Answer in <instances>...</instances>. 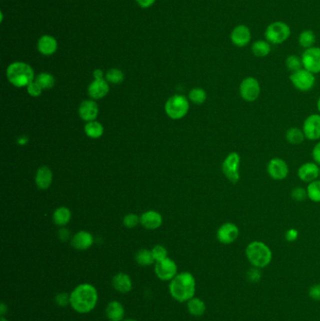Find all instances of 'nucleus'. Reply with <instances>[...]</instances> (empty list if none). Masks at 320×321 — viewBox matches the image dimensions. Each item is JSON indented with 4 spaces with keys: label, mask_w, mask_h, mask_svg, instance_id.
I'll return each instance as SVG.
<instances>
[{
    "label": "nucleus",
    "mask_w": 320,
    "mask_h": 321,
    "mask_svg": "<svg viewBox=\"0 0 320 321\" xmlns=\"http://www.w3.org/2000/svg\"><path fill=\"white\" fill-rule=\"evenodd\" d=\"M72 308L79 314L90 313L98 304V290L92 284H78L70 294Z\"/></svg>",
    "instance_id": "obj_1"
},
{
    "label": "nucleus",
    "mask_w": 320,
    "mask_h": 321,
    "mask_svg": "<svg viewBox=\"0 0 320 321\" xmlns=\"http://www.w3.org/2000/svg\"><path fill=\"white\" fill-rule=\"evenodd\" d=\"M196 290V282L194 276L183 272L178 274L173 280L170 281L169 293L171 297L178 302H187L194 297Z\"/></svg>",
    "instance_id": "obj_2"
},
{
    "label": "nucleus",
    "mask_w": 320,
    "mask_h": 321,
    "mask_svg": "<svg viewBox=\"0 0 320 321\" xmlns=\"http://www.w3.org/2000/svg\"><path fill=\"white\" fill-rule=\"evenodd\" d=\"M245 254L247 260L254 268L267 267L272 260V252L266 244L254 240L247 245Z\"/></svg>",
    "instance_id": "obj_3"
},
{
    "label": "nucleus",
    "mask_w": 320,
    "mask_h": 321,
    "mask_svg": "<svg viewBox=\"0 0 320 321\" xmlns=\"http://www.w3.org/2000/svg\"><path fill=\"white\" fill-rule=\"evenodd\" d=\"M7 77L16 88L28 86L34 81V70L24 62H14L8 66Z\"/></svg>",
    "instance_id": "obj_4"
},
{
    "label": "nucleus",
    "mask_w": 320,
    "mask_h": 321,
    "mask_svg": "<svg viewBox=\"0 0 320 321\" xmlns=\"http://www.w3.org/2000/svg\"><path fill=\"white\" fill-rule=\"evenodd\" d=\"M264 35L270 44L278 46L286 42L290 38L291 28L286 22L275 21L268 26Z\"/></svg>",
    "instance_id": "obj_5"
},
{
    "label": "nucleus",
    "mask_w": 320,
    "mask_h": 321,
    "mask_svg": "<svg viewBox=\"0 0 320 321\" xmlns=\"http://www.w3.org/2000/svg\"><path fill=\"white\" fill-rule=\"evenodd\" d=\"M240 155L236 152H232L224 158L222 164V171L224 175L233 184L238 182L240 175Z\"/></svg>",
    "instance_id": "obj_6"
},
{
    "label": "nucleus",
    "mask_w": 320,
    "mask_h": 321,
    "mask_svg": "<svg viewBox=\"0 0 320 321\" xmlns=\"http://www.w3.org/2000/svg\"><path fill=\"white\" fill-rule=\"evenodd\" d=\"M189 111V102L182 95H175L168 99L166 104V112L170 118L180 120Z\"/></svg>",
    "instance_id": "obj_7"
},
{
    "label": "nucleus",
    "mask_w": 320,
    "mask_h": 321,
    "mask_svg": "<svg viewBox=\"0 0 320 321\" xmlns=\"http://www.w3.org/2000/svg\"><path fill=\"white\" fill-rule=\"evenodd\" d=\"M290 82L298 90L307 92L311 90L316 84V77L311 72L304 68L297 72H291L290 76Z\"/></svg>",
    "instance_id": "obj_8"
},
{
    "label": "nucleus",
    "mask_w": 320,
    "mask_h": 321,
    "mask_svg": "<svg viewBox=\"0 0 320 321\" xmlns=\"http://www.w3.org/2000/svg\"><path fill=\"white\" fill-rule=\"evenodd\" d=\"M261 86L256 77H245L240 84V95L247 102H254L260 98Z\"/></svg>",
    "instance_id": "obj_9"
},
{
    "label": "nucleus",
    "mask_w": 320,
    "mask_h": 321,
    "mask_svg": "<svg viewBox=\"0 0 320 321\" xmlns=\"http://www.w3.org/2000/svg\"><path fill=\"white\" fill-rule=\"evenodd\" d=\"M155 274L162 281H171L178 274V266L174 260L166 258L156 262L154 268Z\"/></svg>",
    "instance_id": "obj_10"
},
{
    "label": "nucleus",
    "mask_w": 320,
    "mask_h": 321,
    "mask_svg": "<svg viewBox=\"0 0 320 321\" xmlns=\"http://www.w3.org/2000/svg\"><path fill=\"white\" fill-rule=\"evenodd\" d=\"M268 176L274 180H282L290 174V166L288 162L282 158L275 157L268 160L267 164Z\"/></svg>",
    "instance_id": "obj_11"
},
{
    "label": "nucleus",
    "mask_w": 320,
    "mask_h": 321,
    "mask_svg": "<svg viewBox=\"0 0 320 321\" xmlns=\"http://www.w3.org/2000/svg\"><path fill=\"white\" fill-rule=\"evenodd\" d=\"M302 66L314 74L320 72V47L312 46L304 50L302 56Z\"/></svg>",
    "instance_id": "obj_12"
},
{
    "label": "nucleus",
    "mask_w": 320,
    "mask_h": 321,
    "mask_svg": "<svg viewBox=\"0 0 320 321\" xmlns=\"http://www.w3.org/2000/svg\"><path fill=\"white\" fill-rule=\"evenodd\" d=\"M231 42L240 48L248 46L252 40V31L246 24H240L236 26L230 33Z\"/></svg>",
    "instance_id": "obj_13"
},
{
    "label": "nucleus",
    "mask_w": 320,
    "mask_h": 321,
    "mask_svg": "<svg viewBox=\"0 0 320 321\" xmlns=\"http://www.w3.org/2000/svg\"><path fill=\"white\" fill-rule=\"evenodd\" d=\"M240 235V230L234 222H224L217 230V240L222 244H233Z\"/></svg>",
    "instance_id": "obj_14"
},
{
    "label": "nucleus",
    "mask_w": 320,
    "mask_h": 321,
    "mask_svg": "<svg viewBox=\"0 0 320 321\" xmlns=\"http://www.w3.org/2000/svg\"><path fill=\"white\" fill-rule=\"evenodd\" d=\"M305 138L311 141L320 139V114H312L305 118L302 125Z\"/></svg>",
    "instance_id": "obj_15"
},
{
    "label": "nucleus",
    "mask_w": 320,
    "mask_h": 321,
    "mask_svg": "<svg viewBox=\"0 0 320 321\" xmlns=\"http://www.w3.org/2000/svg\"><path fill=\"white\" fill-rule=\"evenodd\" d=\"M320 168L314 162H307L298 169V178L305 184H310L320 178Z\"/></svg>",
    "instance_id": "obj_16"
},
{
    "label": "nucleus",
    "mask_w": 320,
    "mask_h": 321,
    "mask_svg": "<svg viewBox=\"0 0 320 321\" xmlns=\"http://www.w3.org/2000/svg\"><path fill=\"white\" fill-rule=\"evenodd\" d=\"M99 114V107L94 100H84L79 107V116L86 122H93Z\"/></svg>",
    "instance_id": "obj_17"
},
{
    "label": "nucleus",
    "mask_w": 320,
    "mask_h": 321,
    "mask_svg": "<svg viewBox=\"0 0 320 321\" xmlns=\"http://www.w3.org/2000/svg\"><path fill=\"white\" fill-rule=\"evenodd\" d=\"M112 286L114 290L122 294H126L132 290V281L128 274L124 272H120L113 277Z\"/></svg>",
    "instance_id": "obj_18"
},
{
    "label": "nucleus",
    "mask_w": 320,
    "mask_h": 321,
    "mask_svg": "<svg viewBox=\"0 0 320 321\" xmlns=\"http://www.w3.org/2000/svg\"><path fill=\"white\" fill-rule=\"evenodd\" d=\"M88 92L92 99H102L104 96H106L107 93L109 92V86L104 79H95L92 84L88 86Z\"/></svg>",
    "instance_id": "obj_19"
},
{
    "label": "nucleus",
    "mask_w": 320,
    "mask_h": 321,
    "mask_svg": "<svg viewBox=\"0 0 320 321\" xmlns=\"http://www.w3.org/2000/svg\"><path fill=\"white\" fill-rule=\"evenodd\" d=\"M140 222L146 230H154L159 228L162 222L160 214L154 210L146 212L141 216Z\"/></svg>",
    "instance_id": "obj_20"
},
{
    "label": "nucleus",
    "mask_w": 320,
    "mask_h": 321,
    "mask_svg": "<svg viewBox=\"0 0 320 321\" xmlns=\"http://www.w3.org/2000/svg\"><path fill=\"white\" fill-rule=\"evenodd\" d=\"M93 237L92 234L86 231H80L76 233L72 240V246L77 250L84 251L92 247L93 244Z\"/></svg>",
    "instance_id": "obj_21"
},
{
    "label": "nucleus",
    "mask_w": 320,
    "mask_h": 321,
    "mask_svg": "<svg viewBox=\"0 0 320 321\" xmlns=\"http://www.w3.org/2000/svg\"><path fill=\"white\" fill-rule=\"evenodd\" d=\"M58 49L56 40L50 35H44L38 40V52L44 56L53 54Z\"/></svg>",
    "instance_id": "obj_22"
},
{
    "label": "nucleus",
    "mask_w": 320,
    "mask_h": 321,
    "mask_svg": "<svg viewBox=\"0 0 320 321\" xmlns=\"http://www.w3.org/2000/svg\"><path fill=\"white\" fill-rule=\"evenodd\" d=\"M106 314L110 321H122L125 314V310L120 302L112 300L107 304Z\"/></svg>",
    "instance_id": "obj_23"
},
{
    "label": "nucleus",
    "mask_w": 320,
    "mask_h": 321,
    "mask_svg": "<svg viewBox=\"0 0 320 321\" xmlns=\"http://www.w3.org/2000/svg\"><path fill=\"white\" fill-rule=\"evenodd\" d=\"M53 180L52 171L47 166H42L38 169L36 175V184L40 189H47Z\"/></svg>",
    "instance_id": "obj_24"
},
{
    "label": "nucleus",
    "mask_w": 320,
    "mask_h": 321,
    "mask_svg": "<svg viewBox=\"0 0 320 321\" xmlns=\"http://www.w3.org/2000/svg\"><path fill=\"white\" fill-rule=\"evenodd\" d=\"M251 51L256 58H266L272 52V46L267 40H258L252 42Z\"/></svg>",
    "instance_id": "obj_25"
},
{
    "label": "nucleus",
    "mask_w": 320,
    "mask_h": 321,
    "mask_svg": "<svg viewBox=\"0 0 320 321\" xmlns=\"http://www.w3.org/2000/svg\"><path fill=\"white\" fill-rule=\"evenodd\" d=\"M187 308L189 313L194 316H201L206 312V304L201 298L194 297L187 302Z\"/></svg>",
    "instance_id": "obj_26"
},
{
    "label": "nucleus",
    "mask_w": 320,
    "mask_h": 321,
    "mask_svg": "<svg viewBox=\"0 0 320 321\" xmlns=\"http://www.w3.org/2000/svg\"><path fill=\"white\" fill-rule=\"evenodd\" d=\"M286 139L291 145H300L304 141V132L302 129L297 127H291L286 132Z\"/></svg>",
    "instance_id": "obj_27"
},
{
    "label": "nucleus",
    "mask_w": 320,
    "mask_h": 321,
    "mask_svg": "<svg viewBox=\"0 0 320 321\" xmlns=\"http://www.w3.org/2000/svg\"><path fill=\"white\" fill-rule=\"evenodd\" d=\"M298 44L300 47L306 49H309L312 46H314V44L316 42V36L314 34V31L311 30H305L302 31L300 34L298 35Z\"/></svg>",
    "instance_id": "obj_28"
},
{
    "label": "nucleus",
    "mask_w": 320,
    "mask_h": 321,
    "mask_svg": "<svg viewBox=\"0 0 320 321\" xmlns=\"http://www.w3.org/2000/svg\"><path fill=\"white\" fill-rule=\"evenodd\" d=\"M54 222L58 226H65L70 222V212L69 208L65 206L58 208L54 210L53 214Z\"/></svg>",
    "instance_id": "obj_29"
},
{
    "label": "nucleus",
    "mask_w": 320,
    "mask_h": 321,
    "mask_svg": "<svg viewBox=\"0 0 320 321\" xmlns=\"http://www.w3.org/2000/svg\"><path fill=\"white\" fill-rule=\"evenodd\" d=\"M84 132L88 138L96 139L104 134V127L98 122H90L84 126Z\"/></svg>",
    "instance_id": "obj_30"
},
{
    "label": "nucleus",
    "mask_w": 320,
    "mask_h": 321,
    "mask_svg": "<svg viewBox=\"0 0 320 321\" xmlns=\"http://www.w3.org/2000/svg\"><path fill=\"white\" fill-rule=\"evenodd\" d=\"M306 191L308 198L314 203H320V178L308 184Z\"/></svg>",
    "instance_id": "obj_31"
},
{
    "label": "nucleus",
    "mask_w": 320,
    "mask_h": 321,
    "mask_svg": "<svg viewBox=\"0 0 320 321\" xmlns=\"http://www.w3.org/2000/svg\"><path fill=\"white\" fill-rule=\"evenodd\" d=\"M136 260L140 266H143V267L150 266L155 262V260L153 258L152 251L148 249L139 250L138 254H136Z\"/></svg>",
    "instance_id": "obj_32"
},
{
    "label": "nucleus",
    "mask_w": 320,
    "mask_h": 321,
    "mask_svg": "<svg viewBox=\"0 0 320 321\" xmlns=\"http://www.w3.org/2000/svg\"><path fill=\"white\" fill-rule=\"evenodd\" d=\"M35 82L38 83L42 90H48L53 88L54 84V78L48 72H42L35 78Z\"/></svg>",
    "instance_id": "obj_33"
},
{
    "label": "nucleus",
    "mask_w": 320,
    "mask_h": 321,
    "mask_svg": "<svg viewBox=\"0 0 320 321\" xmlns=\"http://www.w3.org/2000/svg\"><path fill=\"white\" fill-rule=\"evenodd\" d=\"M286 66L291 72L302 69L304 66H302V58L298 56L296 54H290L286 60Z\"/></svg>",
    "instance_id": "obj_34"
},
{
    "label": "nucleus",
    "mask_w": 320,
    "mask_h": 321,
    "mask_svg": "<svg viewBox=\"0 0 320 321\" xmlns=\"http://www.w3.org/2000/svg\"><path fill=\"white\" fill-rule=\"evenodd\" d=\"M189 99L196 104H202L206 102V93L203 88H196L190 90L189 93Z\"/></svg>",
    "instance_id": "obj_35"
},
{
    "label": "nucleus",
    "mask_w": 320,
    "mask_h": 321,
    "mask_svg": "<svg viewBox=\"0 0 320 321\" xmlns=\"http://www.w3.org/2000/svg\"><path fill=\"white\" fill-rule=\"evenodd\" d=\"M106 80L112 84H120L124 79V74L120 70L111 69L107 72Z\"/></svg>",
    "instance_id": "obj_36"
},
{
    "label": "nucleus",
    "mask_w": 320,
    "mask_h": 321,
    "mask_svg": "<svg viewBox=\"0 0 320 321\" xmlns=\"http://www.w3.org/2000/svg\"><path fill=\"white\" fill-rule=\"evenodd\" d=\"M290 196H291V198L297 201V202H302L305 199L308 198L307 191L302 187H295L294 189H292Z\"/></svg>",
    "instance_id": "obj_37"
},
{
    "label": "nucleus",
    "mask_w": 320,
    "mask_h": 321,
    "mask_svg": "<svg viewBox=\"0 0 320 321\" xmlns=\"http://www.w3.org/2000/svg\"><path fill=\"white\" fill-rule=\"evenodd\" d=\"M152 251L155 262L166 260L168 258V250L162 245H156Z\"/></svg>",
    "instance_id": "obj_38"
},
{
    "label": "nucleus",
    "mask_w": 320,
    "mask_h": 321,
    "mask_svg": "<svg viewBox=\"0 0 320 321\" xmlns=\"http://www.w3.org/2000/svg\"><path fill=\"white\" fill-rule=\"evenodd\" d=\"M54 302L60 307H66V306H70V294L66 293V292L58 293L54 298Z\"/></svg>",
    "instance_id": "obj_39"
},
{
    "label": "nucleus",
    "mask_w": 320,
    "mask_h": 321,
    "mask_svg": "<svg viewBox=\"0 0 320 321\" xmlns=\"http://www.w3.org/2000/svg\"><path fill=\"white\" fill-rule=\"evenodd\" d=\"M140 222V219L138 218V215L136 214H128L125 216L123 222L124 226L128 228H132L138 226V222Z\"/></svg>",
    "instance_id": "obj_40"
},
{
    "label": "nucleus",
    "mask_w": 320,
    "mask_h": 321,
    "mask_svg": "<svg viewBox=\"0 0 320 321\" xmlns=\"http://www.w3.org/2000/svg\"><path fill=\"white\" fill-rule=\"evenodd\" d=\"M26 88H28V94L32 97H38L42 94V88H40V86L38 83H36L35 81H33L32 83L28 84L26 86Z\"/></svg>",
    "instance_id": "obj_41"
},
{
    "label": "nucleus",
    "mask_w": 320,
    "mask_h": 321,
    "mask_svg": "<svg viewBox=\"0 0 320 321\" xmlns=\"http://www.w3.org/2000/svg\"><path fill=\"white\" fill-rule=\"evenodd\" d=\"M247 278L252 283L258 282L261 278V272L258 268H250L247 272Z\"/></svg>",
    "instance_id": "obj_42"
},
{
    "label": "nucleus",
    "mask_w": 320,
    "mask_h": 321,
    "mask_svg": "<svg viewBox=\"0 0 320 321\" xmlns=\"http://www.w3.org/2000/svg\"><path fill=\"white\" fill-rule=\"evenodd\" d=\"M309 296L314 300H320V284L312 286L309 290Z\"/></svg>",
    "instance_id": "obj_43"
},
{
    "label": "nucleus",
    "mask_w": 320,
    "mask_h": 321,
    "mask_svg": "<svg viewBox=\"0 0 320 321\" xmlns=\"http://www.w3.org/2000/svg\"><path fill=\"white\" fill-rule=\"evenodd\" d=\"M284 237L288 242H294L295 240H297L298 237V232L295 228H290L286 232Z\"/></svg>",
    "instance_id": "obj_44"
},
{
    "label": "nucleus",
    "mask_w": 320,
    "mask_h": 321,
    "mask_svg": "<svg viewBox=\"0 0 320 321\" xmlns=\"http://www.w3.org/2000/svg\"><path fill=\"white\" fill-rule=\"evenodd\" d=\"M312 157L314 162L320 166V141L314 146L312 150Z\"/></svg>",
    "instance_id": "obj_45"
},
{
    "label": "nucleus",
    "mask_w": 320,
    "mask_h": 321,
    "mask_svg": "<svg viewBox=\"0 0 320 321\" xmlns=\"http://www.w3.org/2000/svg\"><path fill=\"white\" fill-rule=\"evenodd\" d=\"M155 1H156V0H136L138 5H139L141 8H144L152 7Z\"/></svg>",
    "instance_id": "obj_46"
},
{
    "label": "nucleus",
    "mask_w": 320,
    "mask_h": 321,
    "mask_svg": "<svg viewBox=\"0 0 320 321\" xmlns=\"http://www.w3.org/2000/svg\"><path fill=\"white\" fill-rule=\"evenodd\" d=\"M93 76L95 79L99 80V79H104V72L102 70H95L93 72Z\"/></svg>",
    "instance_id": "obj_47"
},
{
    "label": "nucleus",
    "mask_w": 320,
    "mask_h": 321,
    "mask_svg": "<svg viewBox=\"0 0 320 321\" xmlns=\"http://www.w3.org/2000/svg\"><path fill=\"white\" fill-rule=\"evenodd\" d=\"M7 311V306H5L4 304H0V314H1V316H3L5 313Z\"/></svg>",
    "instance_id": "obj_48"
},
{
    "label": "nucleus",
    "mask_w": 320,
    "mask_h": 321,
    "mask_svg": "<svg viewBox=\"0 0 320 321\" xmlns=\"http://www.w3.org/2000/svg\"><path fill=\"white\" fill-rule=\"evenodd\" d=\"M316 107H318V112H320V97L318 98V102H316Z\"/></svg>",
    "instance_id": "obj_49"
},
{
    "label": "nucleus",
    "mask_w": 320,
    "mask_h": 321,
    "mask_svg": "<svg viewBox=\"0 0 320 321\" xmlns=\"http://www.w3.org/2000/svg\"><path fill=\"white\" fill-rule=\"evenodd\" d=\"M123 321H136V320H134V318H127V320H124Z\"/></svg>",
    "instance_id": "obj_50"
},
{
    "label": "nucleus",
    "mask_w": 320,
    "mask_h": 321,
    "mask_svg": "<svg viewBox=\"0 0 320 321\" xmlns=\"http://www.w3.org/2000/svg\"><path fill=\"white\" fill-rule=\"evenodd\" d=\"M0 321H8L4 316H1V318H0Z\"/></svg>",
    "instance_id": "obj_51"
},
{
    "label": "nucleus",
    "mask_w": 320,
    "mask_h": 321,
    "mask_svg": "<svg viewBox=\"0 0 320 321\" xmlns=\"http://www.w3.org/2000/svg\"></svg>",
    "instance_id": "obj_52"
}]
</instances>
